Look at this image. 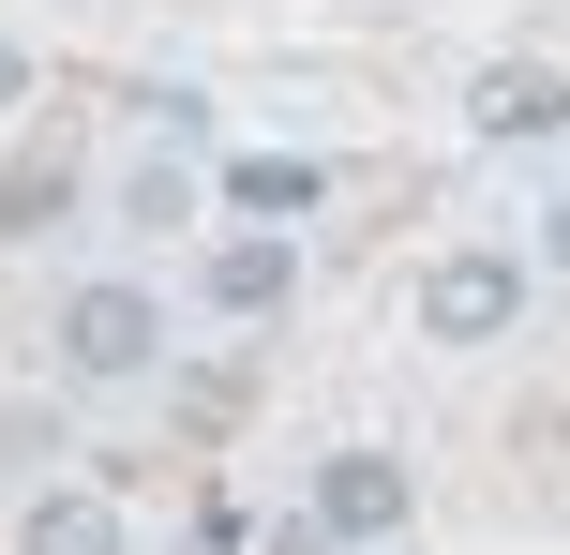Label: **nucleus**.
Returning a JSON list of instances; mask_svg holds the SVG:
<instances>
[{
  "instance_id": "1",
  "label": "nucleus",
  "mask_w": 570,
  "mask_h": 555,
  "mask_svg": "<svg viewBox=\"0 0 570 555\" xmlns=\"http://www.w3.org/2000/svg\"><path fill=\"white\" fill-rule=\"evenodd\" d=\"M166 286H136V270H90L76 300H60V390H136L166 376Z\"/></svg>"
},
{
  "instance_id": "2",
  "label": "nucleus",
  "mask_w": 570,
  "mask_h": 555,
  "mask_svg": "<svg viewBox=\"0 0 570 555\" xmlns=\"http://www.w3.org/2000/svg\"><path fill=\"white\" fill-rule=\"evenodd\" d=\"M405 511H421V480H405L391 450H331L315 496H301V526H285V555H375V541H405Z\"/></svg>"
},
{
  "instance_id": "3",
  "label": "nucleus",
  "mask_w": 570,
  "mask_h": 555,
  "mask_svg": "<svg viewBox=\"0 0 570 555\" xmlns=\"http://www.w3.org/2000/svg\"><path fill=\"white\" fill-rule=\"evenodd\" d=\"M525 286H541V256H495V240H451V256L421 270V346H511Z\"/></svg>"
},
{
  "instance_id": "4",
  "label": "nucleus",
  "mask_w": 570,
  "mask_h": 555,
  "mask_svg": "<svg viewBox=\"0 0 570 555\" xmlns=\"http://www.w3.org/2000/svg\"><path fill=\"white\" fill-rule=\"evenodd\" d=\"M285 300H301V240H285V226H226L196 256V316L256 330V316H285Z\"/></svg>"
},
{
  "instance_id": "5",
  "label": "nucleus",
  "mask_w": 570,
  "mask_h": 555,
  "mask_svg": "<svg viewBox=\"0 0 570 555\" xmlns=\"http://www.w3.org/2000/svg\"><path fill=\"white\" fill-rule=\"evenodd\" d=\"M465 120H481L495 150H556L570 136V76L556 60H481V76H465Z\"/></svg>"
},
{
  "instance_id": "6",
  "label": "nucleus",
  "mask_w": 570,
  "mask_h": 555,
  "mask_svg": "<svg viewBox=\"0 0 570 555\" xmlns=\"http://www.w3.org/2000/svg\"><path fill=\"white\" fill-rule=\"evenodd\" d=\"M16 555H136V526H120L106 480H46V496L16 511Z\"/></svg>"
},
{
  "instance_id": "7",
  "label": "nucleus",
  "mask_w": 570,
  "mask_h": 555,
  "mask_svg": "<svg viewBox=\"0 0 570 555\" xmlns=\"http://www.w3.org/2000/svg\"><path fill=\"white\" fill-rule=\"evenodd\" d=\"M196 210H210V166H196V150H136V166H120V226H136V240H180Z\"/></svg>"
},
{
  "instance_id": "8",
  "label": "nucleus",
  "mask_w": 570,
  "mask_h": 555,
  "mask_svg": "<svg viewBox=\"0 0 570 555\" xmlns=\"http://www.w3.org/2000/svg\"><path fill=\"white\" fill-rule=\"evenodd\" d=\"M331 196V166H301V150H240L226 166V210H315Z\"/></svg>"
},
{
  "instance_id": "9",
  "label": "nucleus",
  "mask_w": 570,
  "mask_h": 555,
  "mask_svg": "<svg viewBox=\"0 0 570 555\" xmlns=\"http://www.w3.org/2000/svg\"><path fill=\"white\" fill-rule=\"evenodd\" d=\"M541 270H556V286H570V196L541 210Z\"/></svg>"
},
{
  "instance_id": "10",
  "label": "nucleus",
  "mask_w": 570,
  "mask_h": 555,
  "mask_svg": "<svg viewBox=\"0 0 570 555\" xmlns=\"http://www.w3.org/2000/svg\"><path fill=\"white\" fill-rule=\"evenodd\" d=\"M0 106H30V46H16V30H0Z\"/></svg>"
}]
</instances>
